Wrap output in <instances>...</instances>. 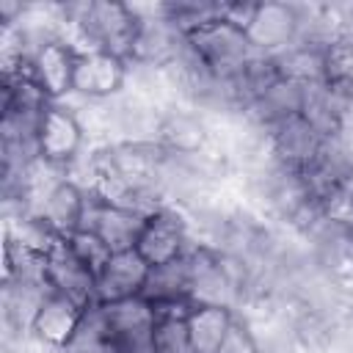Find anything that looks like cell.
I'll use <instances>...</instances> for the list:
<instances>
[{"label": "cell", "instance_id": "8", "mask_svg": "<svg viewBox=\"0 0 353 353\" xmlns=\"http://www.w3.org/2000/svg\"><path fill=\"white\" fill-rule=\"evenodd\" d=\"M298 25H301L298 3H256L245 36L256 52L276 55L298 39Z\"/></svg>", "mask_w": 353, "mask_h": 353}, {"label": "cell", "instance_id": "4", "mask_svg": "<svg viewBox=\"0 0 353 353\" xmlns=\"http://www.w3.org/2000/svg\"><path fill=\"white\" fill-rule=\"evenodd\" d=\"M193 245H196V237H193V226L185 210L174 204H163L152 215H146L135 251L149 265H163V262L185 256Z\"/></svg>", "mask_w": 353, "mask_h": 353}, {"label": "cell", "instance_id": "16", "mask_svg": "<svg viewBox=\"0 0 353 353\" xmlns=\"http://www.w3.org/2000/svg\"><path fill=\"white\" fill-rule=\"evenodd\" d=\"M303 94H306L303 85L279 77L243 113L254 124H259L262 130H270V127H276V124H281V121H287V119H292V116H298L303 110Z\"/></svg>", "mask_w": 353, "mask_h": 353}, {"label": "cell", "instance_id": "3", "mask_svg": "<svg viewBox=\"0 0 353 353\" xmlns=\"http://www.w3.org/2000/svg\"><path fill=\"white\" fill-rule=\"evenodd\" d=\"M105 334H108V353H154V306L135 295L116 303H99Z\"/></svg>", "mask_w": 353, "mask_h": 353}, {"label": "cell", "instance_id": "7", "mask_svg": "<svg viewBox=\"0 0 353 353\" xmlns=\"http://www.w3.org/2000/svg\"><path fill=\"white\" fill-rule=\"evenodd\" d=\"M77 50L66 41V39H55L47 41L44 47H39L28 63V77L52 99V102H63L66 97H72V85H74V66H77Z\"/></svg>", "mask_w": 353, "mask_h": 353}, {"label": "cell", "instance_id": "15", "mask_svg": "<svg viewBox=\"0 0 353 353\" xmlns=\"http://www.w3.org/2000/svg\"><path fill=\"white\" fill-rule=\"evenodd\" d=\"M83 312L85 309L77 306L74 301H69L58 292H50L44 298L41 309L36 312L33 323H30V336L39 339L47 347L63 350L72 342V336H74V331L83 320Z\"/></svg>", "mask_w": 353, "mask_h": 353}, {"label": "cell", "instance_id": "5", "mask_svg": "<svg viewBox=\"0 0 353 353\" xmlns=\"http://www.w3.org/2000/svg\"><path fill=\"white\" fill-rule=\"evenodd\" d=\"M39 154L44 163L58 165V168H72L80 154L88 149V141L83 135V127L77 116L69 110L63 102H52L41 119L39 127Z\"/></svg>", "mask_w": 353, "mask_h": 353}, {"label": "cell", "instance_id": "14", "mask_svg": "<svg viewBox=\"0 0 353 353\" xmlns=\"http://www.w3.org/2000/svg\"><path fill=\"white\" fill-rule=\"evenodd\" d=\"M143 221H146V215L119 207V204H108L91 193V204H88L83 229H91L110 251H130V248H135V243L141 237Z\"/></svg>", "mask_w": 353, "mask_h": 353}, {"label": "cell", "instance_id": "6", "mask_svg": "<svg viewBox=\"0 0 353 353\" xmlns=\"http://www.w3.org/2000/svg\"><path fill=\"white\" fill-rule=\"evenodd\" d=\"M88 204H91V190L74 182L72 176H63L41 193L33 215H39L58 237H69L85 226Z\"/></svg>", "mask_w": 353, "mask_h": 353}, {"label": "cell", "instance_id": "20", "mask_svg": "<svg viewBox=\"0 0 353 353\" xmlns=\"http://www.w3.org/2000/svg\"><path fill=\"white\" fill-rule=\"evenodd\" d=\"M193 303H176L163 306L157 312L154 323V353H193L190 331H188V314Z\"/></svg>", "mask_w": 353, "mask_h": 353}, {"label": "cell", "instance_id": "13", "mask_svg": "<svg viewBox=\"0 0 353 353\" xmlns=\"http://www.w3.org/2000/svg\"><path fill=\"white\" fill-rule=\"evenodd\" d=\"M268 143H270V157L287 168H295V171H303L314 157L317 152L323 149L325 143V135L317 132L301 113L270 127L268 130Z\"/></svg>", "mask_w": 353, "mask_h": 353}, {"label": "cell", "instance_id": "19", "mask_svg": "<svg viewBox=\"0 0 353 353\" xmlns=\"http://www.w3.org/2000/svg\"><path fill=\"white\" fill-rule=\"evenodd\" d=\"M237 312L223 306H193L188 314V331L193 342V353H218L223 339L229 336Z\"/></svg>", "mask_w": 353, "mask_h": 353}, {"label": "cell", "instance_id": "10", "mask_svg": "<svg viewBox=\"0 0 353 353\" xmlns=\"http://www.w3.org/2000/svg\"><path fill=\"white\" fill-rule=\"evenodd\" d=\"M157 143L174 154H193L212 146V121L188 105H171L160 113Z\"/></svg>", "mask_w": 353, "mask_h": 353}, {"label": "cell", "instance_id": "22", "mask_svg": "<svg viewBox=\"0 0 353 353\" xmlns=\"http://www.w3.org/2000/svg\"><path fill=\"white\" fill-rule=\"evenodd\" d=\"M66 240V245L72 248V254L83 262V265H88L94 273L108 262V256L113 254L91 229H80V232H74V234H69V237H63Z\"/></svg>", "mask_w": 353, "mask_h": 353}, {"label": "cell", "instance_id": "12", "mask_svg": "<svg viewBox=\"0 0 353 353\" xmlns=\"http://www.w3.org/2000/svg\"><path fill=\"white\" fill-rule=\"evenodd\" d=\"M149 262L135 251H113L108 262L97 270V303H116L143 292Z\"/></svg>", "mask_w": 353, "mask_h": 353}, {"label": "cell", "instance_id": "9", "mask_svg": "<svg viewBox=\"0 0 353 353\" xmlns=\"http://www.w3.org/2000/svg\"><path fill=\"white\" fill-rule=\"evenodd\" d=\"M130 63L110 52H80L72 94L83 99H110L124 91Z\"/></svg>", "mask_w": 353, "mask_h": 353}, {"label": "cell", "instance_id": "11", "mask_svg": "<svg viewBox=\"0 0 353 353\" xmlns=\"http://www.w3.org/2000/svg\"><path fill=\"white\" fill-rule=\"evenodd\" d=\"M47 284L52 292L74 301L83 309L97 303V273L72 254L66 240L47 254Z\"/></svg>", "mask_w": 353, "mask_h": 353}, {"label": "cell", "instance_id": "23", "mask_svg": "<svg viewBox=\"0 0 353 353\" xmlns=\"http://www.w3.org/2000/svg\"><path fill=\"white\" fill-rule=\"evenodd\" d=\"M218 353H259L256 342H254V336H251V331H248V325L240 314H237V320H234V325H232V331L223 339Z\"/></svg>", "mask_w": 353, "mask_h": 353}, {"label": "cell", "instance_id": "21", "mask_svg": "<svg viewBox=\"0 0 353 353\" xmlns=\"http://www.w3.org/2000/svg\"><path fill=\"white\" fill-rule=\"evenodd\" d=\"M163 17L182 36H193L201 28L223 19V3H215V0H176V3H163Z\"/></svg>", "mask_w": 353, "mask_h": 353}, {"label": "cell", "instance_id": "18", "mask_svg": "<svg viewBox=\"0 0 353 353\" xmlns=\"http://www.w3.org/2000/svg\"><path fill=\"white\" fill-rule=\"evenodd\" d=\"M328 50L331 47L292 41L290 47H284L281 52H276L273 61H276V69H279V74L284 80H292V83L309 88V85L325 83V74H328Z\"/></svg>", "mask_w": 353, "mask_h": 353}, {"label": "cell", "instance_id": "17", "mask_svg": "<svg viewBox=\"0 0 353 353\" xmlns=\"http://www.w3.org/2000/svg\"><path fill=\"white\" fill-rule=\"evenodd\" d=\"M141 298H146L154 309L163 306H176V303H193L190 301V268H188V254L163 265H152Z\"/></svg>", "mask_w": 353, "mask_h": 353}, {"label": "cell", "instance_id": "1", "mask_svg": "<svg viewBox=\"0 0 353 353\" xmlns=\"http://www.w3.org/2000/svg\"><path fill=\"white\" fill-rule=\"evenodd\" d=\"M63 39L77 52H110L130 61L138 17L130 3L88 0V3H61Z\"/></svg>", "mask_w": 353, "mask_h": 353}, {"label": "cell", "instance_id": "2", "mask_svg": "<svg viewBox=\"0 0 353 353\" xmlns=\"http://www.w3.org/2000/svg\"><path fill=\"white\" fill-rule=\"evenodd\" d=\"M188 44L196 52V58L201 61V66L223 80L237 77L259 55L254 50V44L248 41L245 30L226 19H218L212 25L201 28L199 33L188 36Z\"/></svg>", "mask_w": 353, "mask_h": 353}]
</instances>
